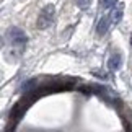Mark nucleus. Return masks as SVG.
Segmentation results:
<instances>
[{
    "mask_svg": "<svg viewBox=\"0 0 132 132\" xmlns=\"http://www.w3.org/2000/svg\"><path fill=\"white\" fill-rule=\"evenodd\" d=\"M55 20V8L54 5H46L43 7V10L39 12V16H38V21H36V26L39 29H47L49 26H52Z\"/></svg>",
    "mask_w": 132,
    "mask_h": 132,
    "instance_id": "obj_2",
    "label": "nucleus"
},
{
    "mask_svg": "<svg viewBox=\"0 0 132 132\" xmlns=\"http://www.w3.org/2000/svg\"><path fill=\"white\" fill-rule=\"evenodd\" d=\"M111 23H113L111 15H104V16H101L98 20V24H96V34H98V36H104V34L108 33Z\"/></svg>",
    "mask_w": 132,
    "mask_h": 132,
    "instance_id": "obj_3",
    "label": "nucleus"
},
{
    "mask_svg": "<svg viewBox=\"0 0 132 132\" xmlns=\"http://www.w3.org/2000/svg\"><path fill=\"white\" fill-rule=\"evenodd\" d=\"M111 20H113L114 24H119L121 20H122V8H121V7H114L113 12H111Z\"/></svg>",
    "mask_w": 132,
    "mask_h": 132,
    "instance_id": "obj_5",
    "label": "nucleus"
},
{
    "mask_svg": "<svg viewBox=\"0 0 132 132\" xmlns=\"http://www.w3.org/2000/svg\"><path fill=\"white\" fill-rule=\"evenodd\" d=\"M118 3H119V0H100L101 8H104V10H113L114 7H118Z\"/></svg>",
    "mask_w": 132,
    "mask_h": 132,
    "instance_id": "obj_6",
    "label": "nucleus"
},
{
    "mask_svg": "<svg viewBox=\"0 0 132 132\" xmlns=\"http://www.w3.org/2000/svg\"><path fill=\"white\" fill-rule=\"evenodd\" d=\"M93 2V0H75V3H77V7L78 8H82V10H87L90 7V3Z\"/></svg>",
    "mask_w": 132,
    "mask_h": 132,
    "instance_id": "obj_7",
    "label": "nucleus"
},
{
    "mask_svg": "<svg viewBox=\"0 0 132 132\" xmlns=\"http://www.w3.org/2000/svg\"><path fill=\"white\" fill-rule=\"evenodd\" d=\"M3 47L5 51L8 49V54H7V59L10 62H15L20 55L23 54L24 47H26L28 44V36L26 33L23 31L21 28L18 26H12L7 29V33H5V38H3Z\"/></svg>",
    "mask_w": 132,
    "mask_h": 132,
    "instance_id": "obj_1",
    "label": "nucleus"
},
{
    "mask_svg": "<svg viewBox=\"0 0 132 132\" xmlns=\"http://www.w3.org/2000/svg\"><path fill=\"white\" fill-rule=\"evenodd\" d=\"M121 65H122V55L121 54H111L109 59H108V69L111 72H116V70L121 69Z\"/></svg>",
    "mask_w": 132,
    "mask_h": 132,
    "instance_id": "obj_4",
    "label": "nucleus"
},
{
    "mask_svg": "<svg viewBox=\"0 0 132 132\" xmlns=\"http://www.w3.org/2000/svg\"><path fill=\"white\" fill-rule=\"evenodd\" d=\"M130 46H132V36H130Z\"/></svg>",
    "mask_w": 132,
    "mask_h": 132,
    "instance_id": "obj_8",
    "label": "nucleus"
}]
</instances>
